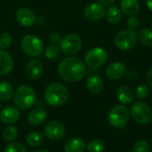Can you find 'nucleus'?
Segmentation results:
<instances>
[{"mask_svg":"<svg viewBox=\"0 0 152 152\" xmlns=\"http://www.w3.org/2000/svg\"><path fill=\"white\" fill-rule=\"evenodd\" d=\"M59 76L66 82L76 83L82 80L86 73L84 62L76 57H67L61 60L58 66Z\"/></svg>","mask_w":152,"mask_h":152,"instance_id":"nucleus-1","label":"nucleus"},{"mask_svg":"<svg viewBox=\"0 0 152 152\" xmlns=\"http://www.w3.org/2000/svg\"><path fill=\"white\" fill-rule=\"evenodd\" d=\"M69 98V91L66 86L61 83H52L45 90V100L53 107H59L65 104Z\"/></svg>","mask_w":152,"mask_h":152,"instance_id":"nucleus-2","label":"nucleus"},{"mask_svg":"<svg viewBox=\"0 0 152 152\" xmlns=\"http://www.w3.org/2000/svg\"><path fill=\"white\" fill-rule=\"evenodd\" d=\"M37 94L35 90L28 86V85H22L20 86L13 96V102L15 106L21 110H26L30 109L36 102Z\"/></svg>","mask_w":152,"mask_h":152,"instance_id":"nucleus-3","label":"nucleus"},{"mask_svg":"<svg viewBox=\"0 0 152 152\" xmlns=\"http://www.w3.org/2000/svg\"><path fill=\"white\" fill-rule=\"evenodd\" d=\"M130 119V111L125 105H116L110 109L108 114L109 123L115 128H124Z\"/></svg>","mask_w":152,"mask_h":152,"instance_id":"nucleus-4","label":"nucleus"},{"mask_svg":"<svg viewBox=\"0 0 152 152\" xmlns=\"http://www.w3.org/2000/svg\"><path fill=\"white\" fill-rule=\"evenodd\" d=\"M23 53L29 57H39L43 53L44 45L39 37L35 35H26L20 43Z\"/></svg>","mask_w":152,"mask_h":152,"instance_id":"nucleus-5","label":"nucleus"},{"mask_svg":"<svg viewBox=\"0 0 152 152\" xmlns=\"http://www.w3.org/2000/svg\"><path fill=\"white\" fill-rule=\"evenodd\" d=\"M130 114L132 115L134 120L141 125L149 124L152 120L151 109L143 102H134L131 107Z\"/></svg>","mask_w":152,"mask_h":152,"instance_id":"nucleus-6","label":"nucleus"},{"mask_svg":"<svg viewBox=\"0 0 152 152\" xmlns=\"http://www.w3.org/2000/svg\"><path fill=\"white\" fill-rule=\"evenodd\" d=\"M82 46V40L77 34H68L64 36L60 42V49L61 52L69 56L77 54Z\"/></svg>","mask_w":152,"mask_h":152,"instance_id":"nucleus-7","label":"nucleus"},{"mask_svg":"<svg viewBox=\"0 0 152 152\" xmlns=\"http://www.w3.org/2000/svg\"><path fill=\"white\" fill-rule=\"evenodd\" d=\"M138 36L131 29L122 30L117 34L114 43L117 48L122 51H127L134 48L137 43Z\"/></svg>","mask_w":152,"mask_h":152,"instance_id":"nucleus-8","label":"nucleus"},{"mask_svg":"<svg viewBox=\"0 0 152 152\" xmlns=\"http://www.w3.org/2000/svg\"><path fill=\"white\" fill-rule=\"evenodd\" d=\"M108 59L107 52L101 47H94L87 51L85 55L86 64L90 68H99L102 66Z\"/></svg>","mask_w":152,"mask_h":152,"instance_id":"nucleus-9","label":"nucleus"},{"mask_svg":"<svg viewBox=\"0 0 152 152\" xmlns=\"http://www.w3.org/2000/svg\"><path fill=\"white\" fill-rule=\"evenodd\" d=\"M66 133L65 126L59 120H51L48 122L44 129V135L50 141L61 140Z\"/></svg>","mask_w":152,"mask_h":152,"instance_id":"nucleus-10","label":"nucleus"},{"mask_svg":"<svg viewBox=\"0 0 152 152\" xmlns=\"http://www.w3.org/2000/svg\"><path fill=\"white\" fill-rule=\"evenodd\" d=\"M15 19L20 26L26 28L31 27L37 20L35 12L28 7L19 8L15 13Z\"/></svg>","mask_w":152,"mask_h":152,"instance_id":"nucleus-11","label":"nucleus"},{"mask_svg":"<svg viewBox=\"0 0 152 152\" xmlns=\"http://www.w3.org/2000/svg\"><path fill=\"white\" fill-rule=\"evenodd\" d=\"M104 7L99 3H93L88 4L84 10V16L89 21H98L105 15Z\"/></svg>","mask_w":152,"mask_h":152,"instance_id":"nucleus-12","label":"nucleus"},{"mask_svg":"<svg viewBox=\"0 0 152 152\" xmlns=\"http://www.w3.org/2000/svg\"><path fill=\"white\" fill-rule=\"evenodd\" d=\"M43 69L44 67L40 60L37 58L31 59L27 62L25 67L26 77L29 80H36L41 76L43 72Z\"/></svg>","mask_w":152,"mask_h":152,"instance_id":"nucleus-13","label":"nucleus"},{"mask_svg":"<svg viewBox=\"0 0 152 152\" xmlns=\"http://www.w3.org/2000/svg\"><path fill=\"white\" fill-rule=\"evenodd\" d=\"M20 118V110L17 107L8 106L0 111V121L5 125H13Z\"/></svg>","mask_w":152,"mask_h":152,"instance_id":"nucleus-14","label":"nucleus"},{"mask_svg":"<svg viewBox=\"0 0 152 152\" xmlns=\"http://www.w3.org/2000/svg\"><path fill=\"white\" fill-rule=\"evenodd\" d=\"M126 73V67L123 62L116 61L107 66L105 74L108 78L111 80H117L123 77Z\"/></svg>","mask_w":152,"mask_h":152,"instance_id":"nucleus-15","label":"nucleus"},{"mask_svg":"<svg viewBox=\"0 0 152 152\" xmlns=\"http://www.w3.org/2000/svg\"><path fill=\"white\" fill-rule=\"evenodd\" d=\"M12 69L13 60L12 55L7 51L0 49V75H8L12 72Z\"/></svg>","mask_w":152,"mask_h":152,"instance_id":"nucleus-16","label":"nucleus"},{"mask_svg":"<svg viewBox=\"0 0 152 152\" xmlns=\"http://www.w3.org/2000/svg\"><path fill=\"white\" fill-rule=\"evenodd\" d=\"M46 119H47V112L40 108L32 110L27 117V121L28 122V124L35 126L43 125Z\"/></svg>","mask_w":152,"mask_h":152,"instance_id":"nucleus-17","label":"nucleus"},{"mask_svg":"<svg viewBox=\"0 0 152 152\" xmlns=\"http://www.w3.org/2000/svg\"><path fill=\"white\" fill-rule=\"evenodd\" d=\"M104 87V82L102 78L98 75H92L86 79V88L92 94H100Z\"/></svg>","mask_w":152,"mask_h":152,"instance_id":"nucleus-18","label":"nucleus"},{"mask_svg":"<svg viewBox=\"0 0 152 152\" xmlns=\"http://www.w3.org/2000/svg\"><path fill=\"white\" fill-rule=\"evenodd\" d=\"M86 148V142L79 137H72L66 141L64 152H84Z\"/></svg>","mask_w":152,"mask_h":152,"instance_id":"nucleus-19","label":"nucleus"},{"mask_svg":"<svg viewBox=\"0 0 152 152\" xmlns=\"http://www.w3.org/2000/svg\"><path fill=\"white\" fill-rule=\"evenodd\" d=\"M118 100L124 104L131 103L134 99V94L133 90L126 86H121L118 88L116 93Z\"/></svg>","mask_w":152,"mask_h":152,"instance_id":"nucleus-20","label":"nucleus"},{"mask_svg":"<svg viewBox=\"0 0 152 152\" xmlns=\"http://www.w3.org/2000/svg\"><path fill=\"white\" fill-rule=\"evenodd\" d=\"M120 9L126 15H134L140 11V3L138 0H121Z\"/></svg>","mask_w":152,"mask_h":152,"instance_id":"nucleus-21","label":"nucleus"},{"mask_svg":"<svg viewBox=\"0 0 152 152\" xmlns=\"http://www.w3.org/2000/svg\"><path fill=\"white\" fill-rule=\"evenodd\" d=\"M27 144L31 148H37L43 144L44 142V134L38 131H32L27 134L26 137Z\"/></svg>","mask_w":152,"mask_h":152,"instance_id":"nucleus-22","label":"nucleus"},{"mask_svg":"<svg viewBox=\"0 0 152 152\" xmlns=\"http://www.w3.org/2000/svg\"><path fill=\"white\" fill-rule=\"evenodd\" d=\"M14 94L13 86L11 83L7 81L0 82V101L8 102L10 101Z\"/></svg>","mask_w":152,"mask_h":152,"instance_id":"nucleus-23","label":"nucleus"},{"mask_svg":"<svg viewBox=\"0 0 152 152\" xmlns=\"http://www.w3.org/2000/svg\"><path fill=\"white\" fill-rule=\"evenodd\" d=\"M106 19H107V21L110 24H117L121 20V17H122V12H121V10L117 6V5H110L106 13Z\"/></svg>","mask_w":152,"mask_h":152,"instance_id":"nucleus-24","label":"nucleus"},{"mask_svg":"<svg viewBox=\"0 0 152 152\" xmlns=\"http://www.w3.org/2000/svg\"><path fill=\"white\" fill-rule=\"evenodd\" d=\"M18 133H19L18 128L14 125H8L7 126H5V128L3 131L2 134L3 140L5 142H12L17 138Z\"/></svg>","mask_w":152,"mask_h":152,"instance_id":"nucleus-25","label":"nucleus"},{"mask_svg":"<svg viewBox=\"0 0 152 152\" xmlns=\"http://www.w3.org/2000/svg\"><path fill=\"white\" fill-rule=\"evenodd\" d=\"M140 42L146 46L152 45V31L149 28H142L137 35Z\"/></svg>","mask_w":152,"mask_h":152,"instance_id":"nucleus-26","label":"nucleus"},{"mask_svg":"<svg viewBox=\"0 0 152 152\" xmlns=\"http://www.w3.org/2000/svg\"><path fill=\"white\" fill-rule=\"evenodd\" d=\"M86 150L88 152H103L104 143L99 139H94L87 143Z\"/></svg>","mask_w":152,"mask_h":152,"instance_id":"nucleus-27","label":"nucleus"},{"mask_svg":"<svg viewBox=\"0 0 152 152\" xmlns=\"http://www.w3.org/2000/svg\"><path fill=\"white\" fill-rule=\"evenodd\" d=\"M60 54V48L56 45H50L45 50V56L48 60H54Z\"/></svg>","mask_w":152,"mask_h":152,"instance_id":"nucleus-28","label":"nucleus"},{"mask_svg":"<svg viewBox=\"0 0 152 152\" xmlns=\"http://www.w3.org/2000/svg\"><path fill=\"white\" fill-rule=\"evenodd\" d=\"M131 152H151V146L148 142L141 140L134 144Z\"/></svg>","mask_w":152,"mask_h":152,"instance_id":"nucleus-29","label":"nucleus"},{"mask_svg":"<svg viewBox=\"0 0 152 152\" xmlns=\"http://www.w3.org/2000/svg\"><path fill=\"white\" fill-rule=\"evenodd\" d=\"M4 152H27V149L22 143L12 142L5 146Z\"/></svg>","mask_w":152,"mask_h":152,"instance_id":"nucleus-30","label":"nucleus"},{"mask_svg":"<svg viewBox=\"0 0 152 152\" xmlns=\"http://www.w3.org/2000/svg\"><path fill=\"white\" fill-rule=\"evenodd\" d=\"M12 43V38L11 35L7 32H3L0 34V49H7L11 46Z\"/></svg>","mask_w":152,"mask_h":152,"instance_id":"nucleus-31","label":"nucleus"},{"mask_svg":"<svg viewBox=\"0 0 152 152\" xmlns=\"http://www.w3.org/2000/svg\"><path fill=\"white\" fill-rule=\"evenodd\" d=\"M150 94V89L149 87L144 85V84H142L140 85L137 88H136V91H135V94H136V97L139 99V100H143L145 98L148 97Z\"/></svg>","mask_w":152,"mask_h":152,"instance_id":"nucleus-32","label":"nucleus"},{"mask_svg":"<svg viewBox=\"0 0 152 152\" xmlns=\"http://www.w3.org/2000/svg\"><path fill=\"white\" fill-rule=\"evenodd\" d=\"M140 24H141V22H140L139 18H137V17L134 16V15H132V16L128 19V20H127V27H128V28L131 29V30H135V29H137V28H139Z\"/></svg>","mask_w":152,"mask_h":152,"instance_id":"nucleus-33","label":"nucleus"},{"mask_svg":"<svg viewBox=\"0 0 152 152\" xmlns=\"http://www.w3.org/2000/svg\"><path fill=\"white\" fill-rule=\"evenodd\" d=\"M48 39H49V41H50L52 44L56 45V44H60V42H61V36H60L59 33H57V32H52V33L49 35Z\"/></svg>","mask_w":152,"mask_h":152,"instance_id":"nucleus-34","label":"nucleus"},{"mask_svg":"<svg viewBox=\"0 0 152 152\" xmlns=\"http://www.w3.org/2000/svg\"><path fill=\"white\" fill-rule=\"evenodd\" d=\"M97 2L102 6H110L113 4L115 0H97Z\"/></svg>","mask_w":152,"mask_h":152,"instance_id":"nucleus-35","label":"nucleus"},{"mask_svg":"<svg viewBox=\"0 0 152 152\" xmlns=\"http://www.w3.org/2000/svg\"><path fill=\"white\" fill-rule=\"evenodd\" d=\"M127 77H128V78L130 79V80H135L137 77H138V73L135 71V70H130L129 72H128V75H127Z\"/></svg>","mask_w":152,"mask_h":152,"instance_id":"nucleus-36","label":"nucleus"},{"mask_svg":"<svg viewBox=\"0 0 152 152\" xmlns=\"http://www.w3.org/2000/svg\"><path fill=\"white\" fill-rule=\"evenodd\" d=\"M147 81H148V83L152 86V68L150 69V70L147 73Z\"/></svg>","mask_w":152,"mask_h":152,"instance_id":"nucleus-37","label":"nucleus"},{"mask_svg":"<svg viewBox=\"0 0 152 152\" xmlns=\"http://www.w3.org/2000/svg\"><path fill=\"white\" fill-rule=\"evenodd\" d=\"M146 4L148 6V8L152 11V0H146Z\"/></svg>","mask_w":152,"mask_h":152,"instance_id":"nucleus-38","label":"nucleus"},{"mask_svg":"<svg viewBox=\"0 0 152 152\" xmlns=\"http://www.w3.org/2000/svg\"><path fill=\"white\" fill-rule=\"evenodd\" d=\"M32 152H50L48 151L47 150H45V149H42V150H37V151H34Z\"/></svg>","mask_w":152,"mask_h":152,"instance_id":"nucleus-39","label":"nucleus"},{"mask_svg":"<svg viewBox=\"0 0 152 152\" xmlns=\"http://www.w3.org/2000/svg\"><path fill=\"white\" fill-rule=\"evenodd\" d=\"M0 111H1V104H0Z\"/></svg>","mask_w":152,"mask_h":152,"instance_id":"nucleus-40","label":"nucleus"},{"mask_svg":"<svg viewBox=\"0 0 152 152\" xmlns=\"http://www.w3.org/2000/svg\"><path fill=\"white\" fill-rule=\"evenodd\" d=\"M151 27H152V22H151Z\"/></svg>","mask_w":152,"mask_h":152,"instance_id":"nucleus-41","label":"nucleus"}]
</instances>
